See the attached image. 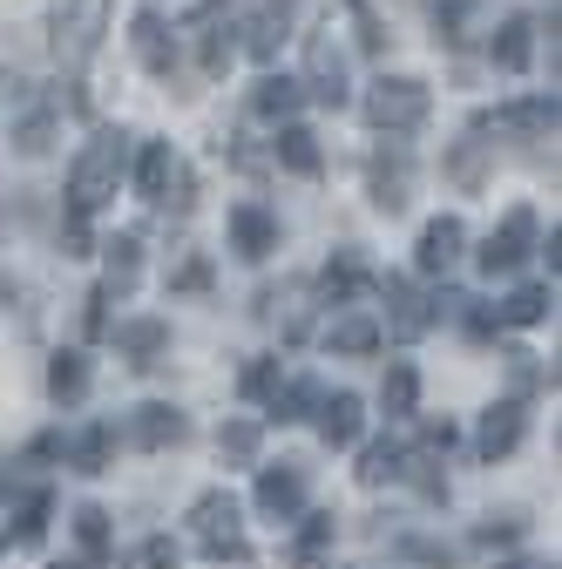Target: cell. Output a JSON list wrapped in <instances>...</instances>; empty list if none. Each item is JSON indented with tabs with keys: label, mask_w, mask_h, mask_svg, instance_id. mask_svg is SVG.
<instances>
[{
	"label": "cell",
	"mask_w": 562,
	"mask_h": 569,
	"mask_svg": "<svg viewBox=\"0 0 562 569\" xmlns=\"http://www.w3.org/2000/svg\"><path fill=\"white\" fill-rule=\"evenodd\" d=\"M367 116H373V129H413V122H428V82L380 76L373 96H367Z\"/></svg>",
	"instance_id": "3957f363"
},
{
	"label": "cell",
	"mask_w": 562,
	"mask_h": 569,
	"mask_svg": "<svg viewBox=\"0 0 562 569\" xmlns=\"http://www.w3.org/2000/svg\"><path fill=\"white\" fill-rule=\"evenodd\" d=\"M393 475H400V448H387V441H380V448H367V455H360V481H367V488H380V481H393Z\"/></svg>",
	"instance_id": "83f0119b"
},
{
	"label": "cell",
	"mask_w": 562,
	"mask_h": 569,
	"mask_svg": "<svg viewBox=\"0 0 562 569\" xmlns=\"http://www.w3.org/2000/svg\"><path fill=\"white\" fill-rule=\"evenodd\" d=\"M76 536H82L89 556H102V549H109V516H102V509H82V516H76Z\"/></svg>",
	"instance_id": "f546056e"
},
{
	"label": "cell",
	"mask_w": 562,
	"mask_h": 569,
	"mask_svg": "<svg viewBox=\"0 0 562 569\" xmlns=\"http://www.w3.org/2000/svg\"><path fill=\"white\" fill-rule=\"evenodd\" d=\"M271 387H278V360H264V367L244 373V393H271Z\"/></svg>",
	"instance_id": "836d02e7"
},
{
	"label": "cell",
	"mask_w": 562,
	"mask_h": 569,
	"mask_svg": "<svg viewBox=\"0 0 562 569\" xmlns=\"http://www.w3.org/2000/svg\"><path fill=\"white\" fill-rule=\"evenodd\" d=\"M218 441H224V455H238V461H251V455H258V427H251V420H231V427H224V435H218Z\"/></svg>",
	"instance_id": "1f68e13d"
},
{
	"label": "cell",
	"mask_w": 562,
	"mask_h": 569,
	"mask_svg": "<svg viewBox=\"0 0 562 569\" xmlns=\"http://www.w3.org/2000/svg\"><path fill=\"white\" fill-rule=\"evenodd\" d=\"M177 150H170V142H143V157H136V197H143V203H163L170 197V183H177Z\"/></svg>",
	"instance_id": "7c38bea8"
},
{
	"label": "cell",
	"mask_w": 562,
	"mask_h": 569,
	"mask_svg": "<svg viewBox=\"0 0 562 569\" xmlns=\"http://www.w3.org/2000/svg\"><path fill=\"white\" fill-rule=\"evenodd\" d=\"M488 54H495V68L522 76V68L535 61V28H529V21H502V28H495V41H488Z\"/></svg>",
	"instance_id": "9a60e30c"
},
{
	"label": "cell",
	"mask_w": 562,
	"mask_h": 569,
	"mask_svg": "<svg viewBox=\"0 0 562 569\" xmlns=\"http://www.w3.org/2000/svg\"><path fill=\"white\" fill-rule=\"evenodd\" d=\"M190 529L210 556H244V529H238V502L231 495H203V502L190 509Z\"/></svg>",
	"instance_id": "5b68a950"
},
{
	"label": "cell",
	"mask_w": 562,
	"mask_h": 569,
	"mask_svg": "<svg viewBox=\"0 0 562 569\" xmlns=\"http://www.w3.org/2000/svg\"><path fill=\"white\" fill-rule=\"evenodd\" d=\"M116 339H122V352H136V367H157V352H163L170 332H163L157 319H136V326H122Z\"/></svg>",
	"instance_id": "cb8c5ba5"
},
{
	"label": "cell",
	"mask_w": 562,
	"mask_h": 569,
	"mask_svg": "<svg viewBox=\"0 0 562 569\" xmlns=\"http://www.w3.org/2000/svg\"><path fill=\"white\" fill-rule=\"evenodd\" d=\"M461 251H468L461 218H434L428 231H420V244H413V264H420V271H454V264H461Z\"/></svg>",
	"instance_id": "9c48e42d"
},
{
	"label": "cell",
	"mask_w": 562,
	"mask_h": 569,
	"mask_svg": "<svg viewBox=\"0 0 562 569\" xmlns=\"http://www.w3.org/2000/svg\"><path fill=\"white\" fill-rule=\"evenodd\" d=\"M441 312L420 299V292H407V284H393V312H387V326H393V339H420Z\"/></svg>",
	"instance_id": "2e32d148"
},
{
	"label": "cell",
	"mask_w": 562,
	"mask_h": 569,
	"mask_svg": "<svg viewBox=\"0 0 562 569\" xmlns=\"http://www.w3.org/2000/svg\"><path fill=\"white\" fill-rule=\"evenodd\" d=\"M299 96H305V89H299L292 76H264V82H258V96H251V109H258L264 122H292Z\"/></svg>",
	"instance_id": "d6986e66"
},
{
	"label": "cell",
	"mask_w": 562,
	"mask_h": 569,
	"mask_svg": "<svg viewBox=\"0 0 562 569\" xmlns=\"http://www.w3.org/2000/svg\"><path fill=\"white\" fill-rule=\"evenodd\" d=\"M224 8H218V0H210V8H203V68H210V76H224V61H231V21H218Z\"/></svg>",
	"instance_id": "7402d4cb"
},
{
	"label": "cell",
	"mask_w": 562,
	"mask_h": 569,
	"mask_svg": "<svg viewBox=\"0 0 562 569\" xmlns=\"http://www.w3.org/2000/svg\"><path fill=\"white\" fill-rule=\"evenodd\" d=\"M183 435H190V420L177 407H163V400H150L143 413H136V448H177Z\"/></svg>",
	"instance_id": "5bb4252c"
},
{
	"label": "cell",
	"mask_w": 562,
	"mask_h": 569,
	"mask_svg": "<svg viewBox=\"0 0 562 569\" xmlns=\"http://www.w3.org/2000/svg\"><path fill=\"white\" fill-rule=\"evenodd\" d=\"M258 509H264V516H278V522L299 516V509H305V475H299L292 461L264 468V475H258Z\"/></svg>",
	"instance_id": "30bf717a"
},
{
	"label": "cell",
	"mask_w": 562,
	"mask_h": 569,
	"mask_svg": "<svg viewBox=\"0 0 562 569\" xmlns=\"http://www.w3.org/2000/svg\"><path fill=\"white\" fill-rule=\"evenodd\" d=\"M522 435H529V413L515 400H495L481 413V427H474V448H481V461H502V455L522 448Z\"/></svg>",
	"instance_id": "8992f818"
},
{
	"label": "cell",
	"mask_w": 562,
	"mask_h": 569,
	"mask_svg": "<svg viewBox=\"0 0 562 569\" xmlns=\"http://www.w3.org/2000/svg\"><path fill=\"white\" fill-rule=\"evenodd\" d=\"M102 28H109V0H61V14H54V54L68 68H82L96 54Z\"/></svg>",
	"instance_id": "7a4b0ae2"
},
{
	"label": "cell",
	"mask_w": 562,
	"mask_h": 569,
	"mask_svg": "<svg viewBox=\"0 0 562 569\" xmlns=\"http://www.w3.org/2000/svg\"><path fill=\"white\" fill-rule=\"evenodd\" d=\"M325 542H332V516H312V529H305V542H299V549H305V556H319Z\"/></svg>",
	"instance_id": "e575fe53"
},
{
	"label": "cell",
	"mask_w": 562,
	"mask_h": 569,
	"mask_svg": "<svg viewBox=\"0 0 562 569\" xmlns=\"http://www.w3.org/2000/svg\"><path fill=\"white\" fill-rule=\"evenodd\" d=\"M509 129H555V96H529V102H509L502 109Z\"/></svg>",
	"instance_id": "d4e9b609"
},
{
	"label": "cell",
	"mask_w": 562,
	"mask_h": 569,
	"mask_svg": "<svg viewBox=\"0 0 562 569\" xmlns=\"http://www.w3.org/2000/svg\"><path fill=\"white\" fill-rule=\"evenodd\" d=\"M285 34H292V0H264V8L251 14V28H244V54L251 61H271Z\"/></svg>",
	"instance_id": "8fae6325"
},
{
	"label": "cell",
	"mask_w": 562,
	"mask_h": 569,
	"mask_svg": "<svg viewBox=\"0 0 562 569\" xmlns=\"http://www.w3.org/2000/svg\"><path fill=\"white\" fill-rule=\"evenodd\" d=\"M305 89L319 96V102H345V54L332 48V34H312L305 41Z\"/></svg>",
	"instance_id": "52a82bcc"
},
{
	"label": "cell",
	"mask_w": 562,
	"mask_h": 569,
	"mask_svg": "<svg viewBox=\"0 0 562 569\" xmlns=\"http://www.w3.org/2000/svg\"><path fill=\"white\" fill-rule=\"evenodd\" d=\"M502 319H509V326H535V319H549V292H542V284H529V292H515V299L502 306Z\"/></svg>",
	"instance_id": "4316f807"
},
{
	"label": "cell",
	"mask_w": 562,
	"mask_h": 569,
	"mask_svg": "<svg viewBox=\"0 0 562 569\" xmlns=\"http://www.w3.org/2000/svg\"><path fill=\"white\" fill-rule=\"evenodd\" d=\"M136 54H143V68H150V76H170L177 41L163 34V21H157V14H136Z\"/></svg>",
	"instance_id": "ac0fdd59"
},
{
	"label": "cell",
	"mask_w": 562,
	"mask_h": 569,
	"mask_svg": "<svg viewBox=\"0 0 562 569\" xmlns=\"http://www.w3.org/2000/svg\"><path fill=\"white\" fill-rule=\"evenodd\" d=\"M14 142H21V157H41L48 142H54V116H28V122L14 129Z\"/></svg>",
	"instance_id": "f1b7e54d"
},
{
	"label": "cell",
	"mask_w": 562,
	"mask_h": 569,
	"mask_svg": "<svg viewBox=\"0 0 562 569\" xmlns=\"http://www.w3.org/2000/svg\"><path fill=\"white\" fill-rule=\"evenodd\" d=\"M136 569H177V542H170V536L143 542V549H136Z\"/></svg>",
	"instance_id": "d6a6232c"
},
{
	"label": "cell",
	"mask_w": 562,
	"mask_h": 569,
	"mask_svg": "<svg viewBox=\"0 0 562 569\" xmlns=\"http://www.w3.org/2000/svg\"><path fill=\"white\" fill-rule=\"evenodd\" d=\"M278 163H285L292 177H319V136L312 129H299V122H285V136H278Z\"/></svg>",
	"instance_id": "e0dca14e"
},
{
	"label": "cell",
	"mask_w": 562,
	"mask_h": 569,
	"mask_svg": "<svg viewBox=\"0 0 562 569\" xmlns=\"http://www.w3.org/2000/svg\"><path fill=\"white\" fill-rule=\"evenodd\" d=\"M299 407H319V387H305V380L285 387V400H271V420H305Z\"/></svg>",
	"instance_id": "4dcf8cb0"
},
{
	"label": "cell",
	"mask_w": 562,
	"mask_h": 569,
	"mask_svg": "<svg viewBox=\"0 0 562 569\" xmlns=\"http://www.w3.org/2000/svg\"><path fill=\"white\" fill-rule=\"evenodd\" d=\"M380 346V326L373 319H339L332 326V352H373Z\"/></svg>",
	"instance_id": "484cf974"
},
{
	"label": "cell",
	"mask_w": 562,
	"mask_h": 569,
	"mask_svg": "<svg viewBox=\"0 0 562 569\" xmlns=\"http://www.w3.org/2000/svg\"><path fill=\"white\" fill-rule=\"evenodd\" d=\"M231 244H238V258H251V264H258V258H271V251H278V224L264 218L258 203H238V210H231Z\"/></svg>",
	"instance_id": "4fadbf2b"
},
{
	"label": "cell",
	"mask_w": 562,
	"mask_h": 569,
	"mask_svg": "<svg viewBox=\"0 0 562 569\" xmlns=\"http://www.w3.org/2000/svg\"><path fill=\"white\" fill-rule=\"evenodd\" d=\"M319 435H325V448H360V435H367L360 393H325L319 400Z\"/></svg>",
	"instance_id": "ba28073f"
},
{
	"label": "cell",
	"mask_w": 562,
	"mask_h": 569,
	"mask_svg": "<svg viewBox=\"0 0 562 569\" xmlns=\"http://www.w3.org/2000/svg\"><path fill=\"white\" fill-rule=\"evenodd\" d=\"M48 393L54 400H82L89 393V360H82V352H54V360H48Z\"/></svg>",
	"instance_id": "44dd1931"
},
{
	"label": "cell",
	"mask_w": 562,
	"mask_h": 569,
	"mask_svg": "<svg viewBox=\"0 0 562 569\" xmlns=\"http://www.w3.org/2000/svg\"><path fill=\"white\" fill-rule=\"evenodd\" d=\"M122 170H129L122 136H116V129H102V136L89 142V150L76 157V170H68V210H76V218H96V210L116 197Z\"/></svg>",
	"instance_id": "6da1fadb"
},
{
	"label": "cell",
	"mask_w": 562,
	"mask_h": 569,
	"mask_svg": "<svg viewBox=\"0 0 562 569\" xmlns=\"http://www.w3.org/2000/svg\"><path fill=\"white\" fill-rule=\"evenodd\" d=\"M529 251H535V210L515 203L509 218H502V231H488V244H481V271H488V278H509Z\"/></svg>",
	"instance_id": "277c9868"
},
{
	"label": "cell",
	"mask_w": 562,
	"mask_h": 569,
	"mask_svg": "<svg viewBox=\"0 0 562 569\" xmlns=\"http://www.w3.org/2000/svg\"><path fill=\"white\" fill-rule=\"evenodd\" d=\"M380 407H387V420H407L413 407H420V373L400 360V367H387V387H380Z\"/></svg>",
	"instance_id": "ffe728a7"
},
{
	"label": "cell",
	"mask_w": 562,
	"mask_h": 569,
	"mask_svg": "<svg viewBox=\"0 0 562 569\" xmlns=\"http://www.w3.org/2000/svg\"><path fill=\"white\" fill-rule=\"evenodd\" d=\"M102 251H109V292H129L136 271H143V244H136V238H109Z\"/></svg>",
	"instance_id": "603a6c76"
}]
</instances>
